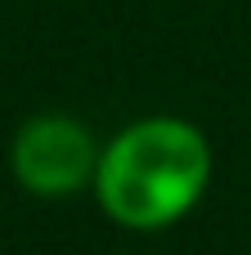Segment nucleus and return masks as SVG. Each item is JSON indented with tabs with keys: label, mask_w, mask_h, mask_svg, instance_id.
I'll return each instance as SVG.
<instances>
[{
	"label": "nucleus",
	"mask_w": 251,
	"mask_h": 255,
	"mask_svg": "<svg viewBox=\"0 0 251 255\" xmlns=\"http://www.w3.org/2000/svg\"><path fill=\"white\" fill-rule=\"evenodd\" d=\"M99 170L94 139L72 117H36L13 139V175L36 197H63Z\"/></svg>",
	"instance_id": "nucleus-2"
},
{
	"label": "nucleus",
	"mask_w": 251,
	"mask_h": 255,
	"mask_svg": "<svg viewBox=\"0 0 251 255\" xmlns=\"http://www.w3.org/2000/svg\"><path fill=\"white\" fill-rule=\"evenodd\" d=\"M99 202L126 229H166L189 215L211 179L207 139L175 121L153 117L112 139L99 157Z\"/></svg>",
	"instance_id": "nucleus-1"
}]
</instances>
